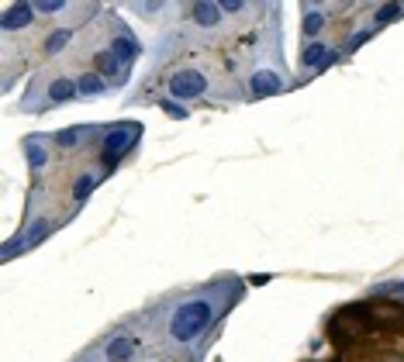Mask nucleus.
Listing matches in <instances>:
<instances>
[{
    "mask_svg": "<svg viewBox=\"0 0 404 362\" xmlns=\"http://www.w3.org/2000/svg\"><path fill=\"white\" fill-rule=\"evenodd\" d=\"M132 356H135V338H128V335L108 341V349H104V359L108 362H128Z\"/></svg>",
    "mask_w": 404,
    "mask_h": 362,
    "instance_id": "obj_5",
    "label": "nucleus"
},
{
    "mask_svg": "<svg viewBox=\"0 0 404 362\" xmlns=\"http://www.w3.org/2000/svg\"><path fill=\"white\" fill-rule=\"evenodd\" d=\"M162 107L173 114V118H187V111H180V107H173V101H162Z\"/></svg>",
    "mask_w": 404,
    "mask_h": 362,
    "instance_id": "obj_15",
    "label": "nucleus"
},
{
    "mask_svg": "<svg viewBox=\"0 0 404 362\" xmlns=\"http://www.w3.org/2000/svg\"><path fill=\"white\" fill-rule=\"evenodd\" d=\"M249 86H252V97H269V94H280V79L276 73H256V77L249 79Z\"/></svg>",
    "mask_w": 404,
    "mask_h": 362,
    "instance_id": "obj_7",
    "label": "nucleus"
},
{
    "mask_svg": "<svg viewBox=\"0 0 404 362\" xmlns=\"http://www.w3.org/2000/svg\"><path fill=\"white\" fill-rule=\"evenodd\" d=\"M111 55L121 62V66H132V59H138V42L128 38V35H121V38H114V49Z\"/></svg>",
    "mask_w": 404,
    "mask_h": 362,
    "instance_id": "obj_8",
    "label": "nucleus"
},
{
    "mask_svg": "<svg viewBox=\"0 0 404 362\" xmlns=\"http://www.w3.org/2000/svg\"><path fill=\"white\" fill-rule=\"evenodd\" d=\"M218 7H221L225 14H239V11H242L245 4H242V0H225V4H218Z\"/></svg>",
    "mask_w": 404,
    "mask_h": 362,
    "instance_id": "obj_14",
    "label": "nucleus"
},
{
    "mask_svg": "<svg viewBox=\"0 0 404 362\" xmlns=\"http://www.w3.org/2000/svg\"><path fill=\"white\" fill-rule=\"evenodd\" d=\"M80 90H77V83H69V79H55L52 90H49V97H52V103H62L69 101V97H77Z\"/></svg>",
    "mask_w": 404,
    "mask_h": 362,
    "instance_id": "obj_9",
    "label": "nucleus"
},
{
    "mask_svg": "<svg viewBox=\"0 0 404 362\" xmlns=\"http://www.w3.org/2000/svg\"><path fill=\"white\" fill-rule=\"evenodd\" d=\"M211 317H215V310H211L208 300H187V304H180L176 314H173V321H169V335L176 338V341H193L197 335L208 332Z\"/></svg>",
    "mask_w": 404,
    "mask_h": 362,
    "instance_id": "obj_1",
    "label": "nucleus"
},
{
    "mask_svg": "<svg viewBox=\"0 0 404 362\" xmlns=\"http://www.w3.org/2000/svg\"><path fill=\"white\" fill-rule=\"evenodd\" d=\"M208 90V79L201 77V73H176V77H169V94L176 97V101H193V97H201Z\"/></svg>",
    "mask_w": 404,
    "mask_h": 362,
    "instance_id": "obj_2",
    "label": "nucleus"
},
{
    "mask_svg": "<svg viewBox=\"0 0 404 362\" xmlns=\"http://www.w3.org/2000/svg\"><path fill=\"white\" fill-rule=\"evenodd\" d=\"M322 28H325V14H322V11H308V14H304V25H301L304 35H318Z\"/></svg>",
    "mask_w": 404,
    "mask_h": 362,
    "instance_id": "obj_10",
    "label": "nucleus"
},
{
    "mask_svg": "<svg viewBox=\"0 0 404 362\" xmlns=\"http://www.w3.org/2000/svg\"><path fill=\"white\" fill-rule=\"evenodd\" d=\"M35 11H42V14H59V11H66V4L62 0H38V4H31Z\"/></svg>",
    "mask_w": 404,
    "mask_h": 362,
    "instance_id": "obj_11",
    "label": "nucleus"
},
{
    "mask_svg": "<svg viewBox=\"0 0 404 362\" xmlns=\"http://www.w3.org/2000/svg\"><path fill=\"white\" fill-rule=\"evenodd\" d=\"M190 18L197 28H215L221 21V7L218 4H193L190 7Z\"/></svg>",
    "mask_w": 404,
    "mask_h": 362,
    "instance_id": "obj_6",
    "label": "nucleus"
},
{
    "mask_svg": "<svg viewBox=\"0 0 404 362\" xmlns=\"http://www.w3.org/2000/svg\"><path fill=\"white\" fill-rule=\"evenodd\" d=\"M332 62H335V55L328 52L325 42H311L308 49L301 52V69H318V73H322V69H328Z\"/></svg>",
    "mask_w": 404,
    "mask_h": 362,
    "instance_id": "obj_3",
    "label": "nucleus"
},
{
    "mask_svg": "<svg viewBox=\"0 0 404 362\" xmlns=\"http://www.w3.org/2000/svg\"><path fill=\"white\" fill-rule=\"evenodd\" d=\"M398 14H404L401 4H387V7H380L377 11V21L383 25V21H391V18H398Z\"/></svg>",
    "mask_w": 404,
    "mask_h": 362,
    "instance_id": "obj_12",
    "label": "nucleus"
},
{
    "mask_svg": "<svg viewBox=\"0 0 404 362\" xmlns=\"http://www.w3.org/2000/svg\"><path fill=\"white\" fill-rule=\"evenodd\" d=\"M66 42H69V31H55L49 38V52H59V45H66Z\"/></svg>",
    "mask_w": 404,
    "mask_h": 362,
    "instance_id": "obj_13",
    "label": "nucleus"
},
{
    "mask_svg": "<svg viewBox=\"0 0 404 362\" xmlns=\"http://www.w3.org/2000/svg\"><path fill=\"white\" fill-rule=\"evenodd\" d=\"M31 14H35L31 4H11V7H4V31H18V28L31 25Z\"/></svg>",
    "mask_w": 404,
    "mask_h": 362,
    "instance_id": "obj_4",
    "label": "nucleus"
}]
</instances>
